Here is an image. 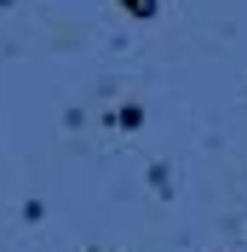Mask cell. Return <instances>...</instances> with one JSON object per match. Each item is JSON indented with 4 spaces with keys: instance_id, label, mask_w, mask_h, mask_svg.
I'll return each mask as SVG.
<instances>
[{
    "instance_id": "1",
    "label": "cell",
    "mask_w": 247,
    "mask_h": 252,
    "mask_svg": "<svg viewBox=\"0 0 247 252\" xmlns=\"http://www.w3.org/2000/svg\"><path fill=\"white\" fill-rule=\"evenodd\" d=\"M115 6H121L126 17H138V23H150V17L161 12V0H115Z\"/></svg>"
},
{
    "instance_id": "2",
    "label": "cell",
    "mask_w": 247,
    "mask_h": 252,
    "mask_svg": "<svg viewBox=\"0 0 247 252\" xmlns=\"http://www.w3.org/2000/svg\"><path fill=\"white\" fill-rule=\"evenodd\" d=\"M115 126H126V132H138V126H144V109H138V103H126V109H115Z\"/></svg>"
}]
</instances>
